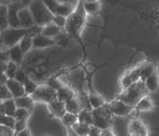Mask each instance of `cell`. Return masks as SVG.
Here are the masks:
<instances>
[{
    "mask_svg": "<svg viewBox=\"0 0 159 136\" xmlns=\"http://www.w3.org/2000/svg\"><path fill=\"white\" fill-rule=\"evenodd\" d=\"M34 0H20V3L23 5L24 7H28L31 2H33Z\"/></svg>",
    "mask_w": 159,
    "mask_h": 136,
    "instance_id": "7dc6e473",
    "label": "cell"
},
{
    "mask_svg": "<svg viewBox=\"0 0 159 136\" xmlns=\"http://www.w3.org/2000/svg\"><path fill=\"white\" fill-rule=\"evenodd\" d=\"M8 55H9V61H13L14 63L17 64L18 66L22 64L24 61V54L20 49L19 44H16L15 46L9 48L8 50Z\"/></svg>",
    "mask_w": 159,
    "mask_h": 136,
    "instance_id": "2e32d148",
    "label": "cell"
},
{
    "mask_svg": "<svg viewBox=\"0 0 159 136\" xmlns=\"http://www.w3.org/2000/svg\"><path fill=\"white\" fill-rule=\"evenodd\" d=\"M47 107L51 117L61 119L66 113L65 103L60 101L59 99H56L53 102H51L50 104L47 105Z\"/></svg>",
    "mask_w": 159,
    "mask_h": 136,
    "instance_id": "8fae6325",
    "label": "cell"
},
{
    "mask_svg": "<svg viewBox=\"0 0 159 136\" xmlns=\"http://www.w3.org/2000/svg\"><path fill=\"white\" fill-rule=\"evenodd\" d=\"M6 86L8 87L9 91L11 92L13 98L15 99L26 95L24 85L21 83L16 81L15 79H8V81L6 82Z\"/></svg>",
    "mask_w": 159,
    "mask_h": 136,
    "instance_id": "5bb4252c",
    "label": "cell"
},
{
    "mask_svg": "<svg viewBox=\"0 0 159 136\" xmlns=\"http://www.w3.org/2000/svg\"><path fill=\"white\" fill-rule=\"evenodd\" d=\"M86 13L84 8V0H79L75 11L70 16L67 17L64 32L67 36L72 37L81 41V33L86 22Z\"/></svg>",
    "mask_w": 159,
    "mask_h": 136,
    "instance_id": "6da1fadb",
    "label": "cell"
},
{
    "mask_svg": "<svg viewBox=\"0 0 159 136\" xmlns=\"http://www.w3.org/2000/svg\"><path fill=\"white\" fill-rule=\"evenodd\" d=\"M71 129H73V131L78 136H88L90 129H91V126H89V125H86V124H84V123L77 122V123H75L73 125Z\"/></svg>",
    "mask_w": 159,
    "mask_h": 136,
    "instance_id": "4316f807",
    "label": "cell"
},
{
    "mask_svg": "<svg viewBox=\"0 0 159 136\" xmlns=\"http://www.w3.org/2000/svg\"><path fill=\"white\" fill-rule=\"evenodd\" d=\"M52 22L55 25L60 27L61 29L64 30V28L66 26V22H67V17H64V16H55Z\"/></svg>",
    "mask_w": 159,
    "mask_h": 136,
    "instance_id": "8d00e7d4",
    "label": "cell"
},
{
    "mask_svg": "<svg viewBox=\"0 0 159 136\" xmlns=\"http://www.w3.org/2000/svg\"><path fill=\"white\" fill-rule=\"evenodd\" d=\"M15 101H16V105L17 107L26 108L30 111H33L34 106H35V101L33 100L32 96L25 95V96H22L20 98L15 99Z\"/></svg>",
    "mask_w": 159,
    "mask_h": 136,
    "instance_id": "7402d4cb",
    "label": "cell"
},
{
    "mask_svg": "<svg viewBox=\"0 0 159 136\" xmlns=\"http://www.w3.org/2000/svg\"><path fill=\"white\" fill-rule=\"evenodd\" d=\"M42 1H43L44 5L47 7V9L55 16L56 10H57V8H58L60 2L57 1V0H42Z\"/></svg>",
    "mask_w": 159,
    "mask_h": 136,
    "instance_id": "74e56055",
    "label": "cell"
},
{
    "mask_svg": "<svg viewBox=\"0 0 159 136\" xmlns=\"http://www.w3.org/2000/svg\"><path fill=\"white\" fill-rule=\"evenodd\" d=\"M45 84H46L47 85H49V86H51V87H53L54 89H56V90H58L61 86H62L64 84H62L60 80H59V78L57 77V76H52V77H50L48 80L45 82Z\"/></svg>",
    "mask_w": 159,
    "mask_h": 136,
    "instance_id": "d590c367",
    "label": "cell"
},
{
    "mask_svg": "<svg viewBox=\"0 0 159 136\" xmlns=\"http://www.w3.org/2000/svg\"><path fill=\"white\" fill-rule=\"evenodd\" d=\"M109 107L111 110V113L113 116H119V117H126L129 116L133 113H135V108L133 107H130L124 102L113 99L109 103Z\"/></svg>",
    "mask_w": 159,
    "mask_h": 136,
    "instance_id": "52a82bcc",
    "label": "cell"
},
{
    "mask_svg": "<svg viewBox=\"0 0 159 136\" xmlns=\"http://www.w3.org/2000/svg\"><path fill=\"white\" fill-rule=\"evenodd\" d=\"M23 7L20 2L11 3L8 6V23L11 28H20V23L18 19V12Z\"/></svg>",
    "mask_w": 159,
    "mask_h": 136,
    "instance_id": "30bf717a",
    "label": "cell"
},
{
    "mask_svg": "<svg viewBox=\"0 0 159 136\" xmlns=\"http://www.w3.org/2000/svg\"><path fill=\"white\" fill-rule=\"evenodd\" d=\"M29 76L28 75H26V73L22 70V69H20V68H18L17 69V71H16V75H15V80L16 81H17V82H19V83H21L22 84H23V83L26 81V79L28 78Z\"/></svg>",
    "mask_w": 159,
    "mask_h": 136,
    "instance_id": "b9f144b4",
    "label": "cell"
},
{
    "mask_svg": "<svg viewBox=\"0 0 159 136\" xmlns=\"http://www.w3.org/2000/svg\"><path fill=\"white\" fill-rule=\"evenodd\" d=\"M145 85L148 89V91L150 93H153L158 89L159 86V79H158V72L156 71L152 75H151L149 78L146 79V81L144 82Z\"/></svg>",
    "mask_w": 159,
    "mask_h": 136,
    "instance_id": "cb8c5ba5",
    "label": "cell"
},
{
    "mask_svg": "<svg viewBox=\"0 0 159 136\" xmlns=\"http://www.w3.org/2000/svg\"><path fill=\"white\" fill-rule=\"evenodd\" d=\"M33 36H31L30 34L28 33L27 35L22 39L19 42V46L20 49L22 50L24 55L28 54L32 49H33Z\"/></svg>",
    "mask_w": 159,
    "mask_h": 136,
    "instance_id": "f1b7e54d",
    "label": "cell"
},
{
    "mask_svg": "<svg viewBox=\"0 0 159 136\" xmlns=\"http://www.w3.org/2000/svg\"><path fill=\"white\" fill-rule=\"evenodd\" d=\"M28 126V121L26 120H16V125H15V132L16 134H17L18 132L27 129Z\"/></svg>",
    "mask_w": 159,
    "mask_h": 136,
    "instance_id": "ab89813d",
    "label": "cell"
},
{
    "mask_svg": "<svg viewBox=\"0 0 159 136\" xmlns=\"http://www.w3.org/2000/svg\"><path fill=\"white\" fill-rule=\"evenodd\" d=\"M57 95H58V99L63 103H66V102L77 97L75 90L66 84H63L57 90Z\"/></svg>",
    "mask_w": 159,
    "mask_h": 136,
    "instance_id": "e0dca14e",
    "label": "cell"
},
{
    "mask_svg": "<svg viewBox=\"0 0 159 136\" xmlns=\"http://www.w3.org/2000/svg\"><path fill=\"white\" fill-rule=\"evenodd\" d=\"M92 114H93V126L101 129L102 130L112 129L113 114L111 113L109 107V103H106L104 106H102L99 108L92 109Z\"/></svg>",
    "mask_w": 159,
    "mask_h": 136,
    "instance_id": "277c9868",
    "label": "cell"
},
{
    "mask_svg": "<svg viewBox=\"0 0 159 136\" xmlns=\"http://www.w3.org/2000/svg\"><path fill=\"white\" fill-rule=\"evenodd\" d=\"M18 19L20 23V28L30 29L33 26H35V22L32 16V14L28 7H22L18 12Z\"/></svg>",
    "mask_w": 159,
    "mask_h": 136,
    "instance_id": "7c38bea8",
    "label": "cell"
},
{
    "mask_svg": "<svg viewBox=\"0 0 159 136\" xmlns=\"http://www.w3.org/2000/svg\"><path fill=\"white\" fill-rule=\"evenodd\" d=\"M65 108H66V112L69 113H73V114L78 115L79 112L81 111L84 107L81 105V102L79 101V99L76 97L70 101H68L65 103Z\"/></svg>",
    "mask_w": 159,
    "mask_h": 136,
    "instance_id": "484cf974",
    "label": "cell"
},
{
    "mask_svg": "<svg viewBox=\"0 0 159 136\" xmlns=\"http://www.w3.org/2000/svg\"><path fill=\"white\" fill-rule=\"evenodd\" d=\"M16 136H31V132L28 129H26L24 130L18 132L17 134H16Z\"/></svg>",
    "mask_w": 159,
    "mask_h": 136,
    "instance_id": "f6af8a7d",
    "label": "cell"
},
{
    "mask_svg": "<svg viewBox=\"0 0 159 136\" xmlns=\"http://www.w3.org/2000/svg\"><path fill=\"white\" fill-rule=\"evenodd\" d=\"M87 100H88V103L90 105V107H91L92 109L99 108L106 104L105 98L102 95H100L99 93H97L95 90L94 91L87 92Z\"/></svg>",
    "mask_w": 159,
    "mask_h": 136,
    "instance_id": "d6986e66",
    "label": "cell"
},
{
    "mask_svg": "<svg viewBox=\"0 0 159 136\" xmlns=\"http://www.w3.org/2000/svg\"><path fill=\"white\" fill-rule=\"evenodd\" d=\"M16 109L17 107L16 105L15 98L2 101V113H4V114L15 117Z\"/></svg>",
    "mask_w": 159,
    "mask_h": 136,
    "instance_id": "603a6c76",
    "label": "cell"
},
{
    "mask_svg": "<svg viewBox=\"0 0 159 136\" xmlns=\"http://www.w3.org/2000/svg\"><path fill=\"white\" fill-rule=\"evenodd\" d=\"M149 94L150 92L148 91V89L145 85V83L142 81H139L138 83L134 84L129 88L122 90L118 95L115 96L114 99L120 100L124 102L125 104L135 107V106L139 103V101L142 98L149 96Z\"/></svg>",
    "mask_w": 159,
    "mask_h": 136,
    "instance_id": "7a4b0ae2",
    "label": "cell"
},
{
    "mask_svg": "<svg viewBox=\"0 0 159 136\" xmlns=\"http://www.w3.org/2000/svg\"><path fill=\"white\" fill-rule=\"evenodd\" d=\"M28 9L32 14L35 25L44 27L51 23L54 18V15L44 5L42 0H34L28 6Z\"/></svg>",
    "mask_w": 159,
    "mask_h": 136,
    "instance_id": "3957f363",
    "label": "cell"
},
{
    "mask_svg": "<svg viewBox=\"0 0 159 136\" xmlns=\"http://www.w3.org/2000/svg\"><path fill=\"white\" fill-rule=\"evenodd\" d=\"M29 33V29L24 28H7L6 30L2 31L0 34L4 45L8 48L15 46L16 44H19L20 40L23 39Z\"/></svg>",
    "mask_w": 159,
    "mask_h": 136,
    "instance_id": "5b68a950",
    "label": "cell"
},
{
    "mask_svg": "<svg viewBox=\"0 0 159 136\" xmlns=\"http://www.w3.org/2000/svg\"><path fill=\"white\" fill-rule=\"evenodd\" d=\"M129 136H135V135H131V134H130V135H129Z\"/></svg>",
    "mask_w": 159,
    "mask_h": 136,
    "instance_id": "f907efd6",
    "label": "cell"
},
{
    "mask_svg": "<svg viewBox=\"0 0 159 136\" xmlns=\"http://www.w3.org/2000/svg\"><path fill=\"white\" fill-rule=\"evenodd\" d=\"M141 81V77H140V71L138 66H135L132 69L129 70L126 74H125L121 79H120V87H121V91L129 88V86L133 85L134 84L138 83Z\"/></svg>",
    "mask_w": 159,
    "mask_h": 136,
    "instance_id": "ba28073f",
    "label": "cell"
},
{
    "mask_svg": "<svg viewBox=\"0 0 159 136\" xmlns=\"http://www.w3.org/2000/svg\"><path fill=\"white\" fill-rule=\"evenodd\" d=\"M128 130L129 134L135 135V136H149L150 130L146 126V124L139 120L137 117L132 118L130 122L129 123Z\"/></svg>",
    "mask_w": 159,
    "mask_h": 136,
    "instance_id": "9c48e42d",
    "label": "cell"
},
{
    "mask_svg": "<svg viewBox=\"0 0 159 136\" xmlns=\"http://www.w3.org/2000/svg\"><path fill=\"white\" fill-rule=\"evenodd\" d=\"M0 136H16L15 129L0 125Z\"/></svg>",
    "mask_w": 159,
    "mask_h": 136,
    "instance_id": "60d3db41",
    "label": "cell"
},
{
    "mask_svg": "<svg viewBox=\"0 0 159 136\" xmlns=\"http://www.w3.org/2000/svg\"><path fill=\"white\" fill-rule=\"evenodd\" d=\"M31 96L33 100L35 101V103H41L46 105L50 104L54 100L58 99L57 90L47 85L46 84L39 85V87L36 89V91Z\"/></svg>",
    "mask_w": 159,
    "mask_h": 136,
    "instance_id": "8992f818",
    "label": "cell"
},
{
    "mask_svg": "<svg viewBox=\"0 0 159 136\" xmlns=\"http://www.w3.org/2000/svg\"><path fill=\"white\" fill-rule=\"evenodd\" d=\"M16 118L6 115L4 113L0 112V125L2 126H6L9 127L11 129H15V125H16Z\"/></svg>",
    "mask_w": 159,
    "mask_h": 136,
    "instance_id": "d6a6232c",
    "label": "cell"
},
{
    "mask_svg": "<svg viewBox=\"0 0 159 136\" xmlns=\"http://www.w3.org/2000/svg\"><path fill=\"white\" fill-rule=\"evenodd\" d=\"M76 6H73V4L69 3V2H63L59 4L58 8L56 10L55 16H61L64 17H68L72 15V13L75 11Z\"/></svg>",
    "mask_w": 159,
    "mask_h": 136,
    "instance_id": "ffe728a7",
    "label": "cell"
},
{
    "mask_svg": "<svg viewBox=\"0 0 159 136\" xmlns=\"http://www.w3.org/2000/svg\"><path fill=\"white\" fill-rule=\"evenodd\" d=\"M0 33H1V27H0Z\"/></svg>",
    "mask_w": 159,
    "mask_h": 136,
    "instance_id": "681fc988",
    "label": "cell"
},
{
    "mask_svg": "<svg viewBox=\"0 0 159 136\" xmlns=\"http://www.w3.org/2000/svg\"><path fill=\"white\" fill-rule=\"evenodd\" d=\"M12 98H13V96L9 91V89L6 86V84H0V100L5 101V100H9Z\"/></svg>",
    "mask_w": 159,
    "mask_h": 136,
    "instance_id": "f35d334b",
    "label": "cell"
},
{
    "mask_svg": "<svg viewBox=\"0 0 159 136\" xmlns=\"http://www.w3.org/2000/svg\"><path fill=\"white\" fill-rule=\"evenodd\" d=\"M3 45H4L3 40H2V39H1V37H0V49H1V48L3 47Z\"/></svg>",
    "mask_w": 159,
    "mask_h": 136,
    "instance_id": "c3c4849f",
    "label": "cell"
},
{
    "mask_svg": "<svg viewBox=\"0 0 159 136\" xmlns=\"http://www.w3.org/2000/svg\"><path fill=\"white\" fill-rule=\"evenodd\" d=\"M0 27L1 32L9 28L8 23V6L0 4Z\"/></svg>",
    "mask_w": 159,
    "mask_h": 136,
    "instance_id": "f546056e",
    "label": "cell"
},
{
    "mask_svg": "<svg viewBox=\"0 0 159 136\" xmlns=\"http://www.w3.org/2000/svg\"><path fill=\"white\" fill-rule=\"evenodd\" d=\"M84 8L86 15L92 16L99 13L101 5L98 2V0H94V1H84Z\"/></svg>",
    "mask_w": 159,
    "mask_h": 136,
    "instance_id": "83f0119b",
    "label": "cell"
},
{
    "mask_svg": "<svg viewBox=\"0 0 159 136\" xmlns=\"http://www.w3.org/2000/svg\"><path fill=\"white\" fill-rule=\"evenodd\" d=\"M140 71V77H141V81L145 82L147 78H149L151 75H152L153 73H155L157 71L156 65L149 61H145L143 62H141L140 64L137 65Z\"/></svg>",
    "mask_w": 159,
    "mask_h": 136,
    "instance_id": "9a60e30c",
    "label": "cell"
},
{
    "mask_svg": "<svg viewBox=\"0 0 159 136\" xmlns=\"http://www.w3.org/2000/svg\"><path fill=\"white\" fill-rule=\"evenodd\" d=\"M62 31H63L62 29H61L60 27L55 25L53 22H51V23L47 24L46 26L42 27L41 35H43L45 37H48V38H51V39H56Z\"/></svg>",
    "mask_w": 159,
    "mask_h": 136,
    "instance_id": "44dd1931",
    "label": "cell"
},
{
    "mask_svg": "<svg viewBox=\"0 0 159 136\" xmlns=\"http://www.w3.org/2000/svg\"><path fill=\"white\" fill-rule=\"evenodd\" d=\"M155 107V105L152 102V100L149 97L146 96L142 98L139 103L135 106V113L136 115H138L139 112H146V111H152Z\"/></svg>",
    "mask_w": 159,
    "mask_h": 136,
    "instance_id": "ac0fdd59",
    "label": "cell"
},
{
    "mask_svg": "<svg viewBox=\"0 0 159 136\" xmlns=\"http://www.w3.org/2000/svg\"><path fill=\"white\" fill-rule=\"evenodd\" d=\"M7 66H8V62H0V75L5 74L6 70H7Z\"/></svg>",
    "mask_w": 159,
    "mask_h": 136,
    "instance_id": "ee69618b",
    "label": "cell"
},
{
    "mask_svg": "<svg viewBox=\"0 0 159 136\" xmlns=\"http://www.w3.org/2000/svg\"><path fill=\"white\" fill-rule=\"evenodd\" d=\"M56 44H58V42L55 39L45 37L41 34L33 38V49H45L47 47L54 46Z\"/></svg>",
    "mask_w": 159,
    "mask_h": 136,
    "instance_id": "4fadbf2b",
    "label": "cell"
},
{
    "mask_svg": "<svg viewBox=\"0 0 159 136\" xmlns=\"http://www.w3.org/2000/svg\"><path fill=\"white\" fill-rule=\"evenodd\" d=\"M61 121L66 129H70V128H72V126L75 123L78 122V115L73 114V113L66 112L64 116L61 119Z\"/></svg>",
    "mask_w": 159,
    "mask_h": 136,
    "instance_id": "4dcf8cb0",
    "label": "cell"
},
{
    "mask_svg": "<svg viewBox=\"0 0 159 136\" xmlns=\"http://www.w3.org/2000/svg\"><path fill=\"white\" fill-rule=\"evenodd\" d=\"M31 114H32V111H30L26 108L17 107V109L16 111V114H15V118H16V120H26V121H28Z\"/></svg>",
    "mask_w": 159,
    "mask_h": 136,
    "instance_id": "836d02e7",
    "label": "cell"
},
{
    "mask_svg": "<svg viewBox=\"0 0 159 136\" xmlns=\"http://www.w3.org/2000/svg\"><path fill=\"white\" fill-rule=\"evenodd\" d=\"M102 136H115L114 133H113V131L110 129H105L103 130V132H102Z\"/></svg>",
    "mask_w": 159,
    "mask_h": 136,
    "instance_id": "bcb514c9",
    "label": "cell"
},
{
    "mask_svg": "<svg viewBox=\"0 0 159 136\" xmlns=\"http://www.w3.org/2000/svg\"><path fill=\"white\" fill-rule=\"evenodd\" d=\"M18 68L19 67H18L17 64L14 63L13 61H9L8 62V66H7V70L5 72V75L7 76L8 79H14Z\"/></svg>",
    "mask_w": 159,
    "mask_h": 136,
    "instance_id": "e575fe53",
    "label": "cell"
},
{
    "mask_svg": "<svg viewBox=\"0 0 159 136\" xmlns=\"http://www.w3.org/2000/svg\"><path fill=\"white\" fill-rule=\"evenodd\" d=\"M78 122L84 123L89 126H93V114L92 109L90 108H83L78 114Z\"/></svg>",
    "mask_w": 159,
    "mask_h": 136,
    "instance_id": "d4e9b609",
    "label": "cell"
},
{
    "mask_svg": "<svg viewBox=\"0 0 159 136\" xmlns=\"http://www.w3.org/2000/svg\"><path fill=\"white\" fill-rule=\"evenodd\" d=\"M23 85H24V89H25V93L26 95H29L31 96L34 92L36 91V89L39 87V84H38L35 81L32 80L30 77H28L26 79V81L23 83Z\"/></svg>",
    "mask_w": 159,
    "mask_h": 136,
    "instance_id": "1f68e13d",
    "label": "cell"
},
{
    "mask_svg": "<svg viewBox=\"0 0 159 136\" xmlns=\"http://www.w3.org/2000/svg\"><path fill=\"white\" fill-rule=\"evenodd\" d=\"M102 132H103V130L101 129H99L95 126H91L88 136H102Z\"/></svg>",
    "mask_w": 159,
    "mask_h": 136,
    "instance_id": "7bdbcfd3",
    "label": "cell"
}]
</instances>
